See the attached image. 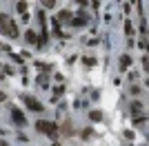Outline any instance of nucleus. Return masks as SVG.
Segmentation results:
<instances>
[{
	"label": "nucleus",
	"instance_id": "1",
	"mask_svg": "<svg viewBox=\"0 0 149 146\" xmlns=\"http://www.w3.org/2000/svg\"><path fill=\"white\" fill-rule=\"evenodd\" d=\"M36 128L40 131V133H45V135H49V137H56L58 135V128H56V124H51V122H36Z\"/></svg>",
	"mask_w": 149,
	"mask_h": 146
},
{
	"label": "nucleus",
	"instance_id": "2",
	"mask_svg": "<svg viewBox=\"0 0 149 146\" xmlns=\"http://www.w3.org/2000/svg\"><path fill=\"white\" fill-rule=\"evenodd\" d=\"M25 104H27V109H31V111H42V104L36 102V100H33V97H29V95L25 97Z\"/></svg>",
	"mask_w": 149,
	"mask_h": 146
},
{
	"label": "nucleus",
	"instance_id": "3",
	"mask_svg": "<svg viewBox=\"0 0 149 146\" xmlns=\"http://www.w3.org/2000/svg\"><path fill=\"white\" fill-rule=\"evenodd\" d=\"M11 115H13V120L18 122V124H25V117H22V113H20L18 109H11Z\"/></svg>",
	"mask_w": 149,
	"mask_h": 146
},
{
	"label": "nucleus",
	"instance_id": "4",
	"mask_svg": "<svg viewBox=\"0 0 149 146\" xmlns=\"http://www.w3.org/2000/svg\"><path fill=\"white\" fill-rule=\"evenodd\" d=\"M27 40H29V42H33V44H40V40L36 38V33H33V31H27Z\"/></svg>",
	"mask_w": 149,
	"mask_h": 146
},
{
	"label": "nucleus",
	"instance_id": "5",
	"mask_svg": "<svg viewBox=\"0 0 149 146\" xmlns=\"http://www.w3.org/2000/svg\"><path fill=\"white\" fill-rule=\"evenodd\" d=\"M58 18H60V20H69V18H71V13H69V11H60V13H58Z\"/></svg>",
	"mask_w": 149,
	"mask_h": 146
},
{
	"label": "nucleus",
	"instance_id": "6",
	"mask_svg": "<svg viewBox=\"0 0 149 146\" xmlns=\"http://www.w3.org/2000/svg\"><path fill=\"white\" fill-rule=\"evenodd\" d=\"M129 58H127V55H123V58H120V64H123V67H129Z\"/></svg>",
	"mask_w": 149,
	"mask_h": 146
},
{
	"label": "nucleus",
	"instance_id": "7",
	"mask_svg": "<svg viewBox=\"0 0 149 146\" xmlns=\"http://www.w3.org/2000/svg\"><path fill=\"white\" fill-rule=\"evenodd\" d=\"M18 11H20V13L27 11V5H25V2H18Z\"/></svg>",
	"mask_w": 149,
	"mask_h": 146
},
{
	"label": "nucleus",
	"instance_id": "8",
	"mask_svg": "<svg viewBox=\"0 0 149 146\" xmlns=\"http://www.w3.org/2000/svg\"><path fill=\"white\" fill-rule=\"evenodd\" d=\"M91 120H93V122L100 120V113H98V111H93V113H91Z\"/></svg>",
	"mask_w": 149,
	"mask_h": 146
},
{
	"label": "nucleus",
	"instance_id": "9",
	"mask_svg": "<svg viewBox=\"0 0 149 146\" xmlns=\"http://www.w3.org/2000/svg\"><path fill=\"white\" fill-rule=\"evenodd\" d=\"M2 100H5V93H0V102H2Z\"/></svg>",
	"mask_w": 149,
	"mask_h": 146
},
{
	"label": "nucleus",
	"instance_id": "10",
	"mask_svg": "<svg viewBox=\"0 0 149 146\" xmlns=\"http://www.w3.org/2000/svg\"><path fill=\"white\" fill-rule=\"evenodd\" d=\"M56 146H60V144H56Z\"/></svg>",
	"mask_w": 149,
	"mask_h": 146
}]
</instances>
